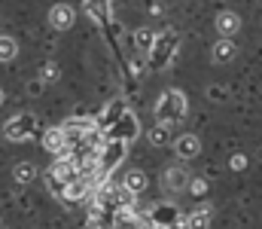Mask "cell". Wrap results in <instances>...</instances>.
I'll list each match as a JSON object with an SVG mask.
<instances>
[{"label": "cell", "mask_w": 262, "mask_h": 229, "mask_svg": "<svg viewBox=\"0 0 262 229\" xmlns=\"http://www.w3.org/2000/svg\"><path fill=\"white\" fill-rule=\"evenodd\" d=\"M186 229H210V208H195L186 217Z\"/></svg>", "instance_id": "18"}, {"label": "cell", "mask_w": 262, "mask_h": 229, "mask_svg": "<svg viewBox=\"0 0 262 229\" xmlns=\"http://www.w3.org/2000/svg\"><path fill=\"white\" fill-rule=\"evenodd\" d=\"M113 229H146V220L137 214V208H116L113 211Z\"/></svg>", "instance_id": "8"}, {"label": "cell", "mask_w": 262, "mask_h": 229, "mask_svg": "<svg viewBox=\"0 0 262 229\" xmlns=\"http://www.w3.org/2000/svg\"><path fill=\"white\" fill-rule=\"evenodd\" d=\"M40 76H43V82H55L58 76H61V71H58V65H43V71H40Z\"/></svg>", "instance_id": "22"}, {"label": "cell", "mask_w": 262, "mask_h": 229, "mask_svg": "<svg viewBox=\"0 0 262 229\" xmlns=\"http://www.w3.org/2000/svg\"><path fill=\"white\" fill-rule=\"evenodd\" d=\"M186 110H189V101H186V95L180 92V89H165L162 92V98L156 101V122H162V126H174V122H180L183 116H186Z\"/></svg>", "instance_id": "1"}, {"label": "cell", "mask_w": 262, "mask_h": 229, "mask_svg": "<svg viewBox=\"0 0 262 229\" xmlns=\"http://www.w3.org/2000/svg\"><path fill=\"white\" fill-rule=\"evenodd\" d=\"M177 49H180V34H177L174 28L159 31V34H156V46H152V52H149V65H152L156 71L168 68V65L174 61Z\"/></svg>", "instance_id": "2"}, {"label": "cell", "mask_w": 262, "mask_h": 229, "mask_svg": "<svg viewBox=\"0 0 262 229\" xmlns=\"http://www.w3.org/2000/svg\"><path fill=\"white\" fill-rule=\"evenodd\" d=\"M189 183H192V177L183 165H171L165 171V190L168 193H183V190H189Z\"/></svg>", "instance_id": "7"}, {"label": "cell", "mask_w": 262, "mask_h": 229, "mask_svg": "<svg viewBox=\"0 0 262 229\" xmlns=\"http://www.w3.org/2000/svg\"><path fill=\"white\" fill-rule=\"evenodd\" d=\"M125 141H107V147L98 153V168H101V174L104 177H110L119 165H122V159H125Z\"/></svg>", "instance_id": "4"}, {"label": "cell", "mask_w": 262, "mask_h": 229, "mask_svg": "<svg viewBox=\"0 0 262 229\" xmlns=\"http://www.w3.org/2000/svg\"><path fill=\"white\" fill-rule=\"evenodd\" d=\"M168 129H171V126L156 122V126L149 129V135H146V138H149V144H152V147H168V144H171V132H168Z\"/></svg>", "instance_id": "17"}, {"label": "cell", "mask_w": 262, "mask_h": 229, "mask_svg": "<svg viewBox=\"0 0 262 229\" xmlns=\"http://www.w3.org/2000/svg\"><path fill=\"white\" fill-rule=\"evenodd\" d=\"M137 132H140V126H137V116L134 113H125L113 129H107V141H134L137 138Z\"/></svg>", "instance_id": "6"}, {"label": "cell", "mask_w": 262, "mask_h": 229, "mask_svg": "<svg viewBox=\"0 0 262 229\" xmlns=\"http://www.w3.org/2000/svg\"><path fill=\"white\" fill-rule=\"evenodd\" d=\"M34 132H37L34 113H18L9 122H3V138L6 141H28V138H34Z\"/></svg>", "instance_id": "3"}, {"label": "cell", "mask_w": 262, "mask_h": 229, "mask_svg": "<svg viewBox=\"0 0 262 229\" xmlns=\"http://www.w3.org/2000/svg\"><path fill=\"white\" fill-rule=\"evenodd\" d=\"M238 31H241V15H238V12L226 9V12L216 15V34H220L223 40H232Z\"/></svg>", "instance_id": "10"}, {"label": "cell", "mask_w": 262, "mask_h": 229, "mask_svg": "<svg viewBox=\"0 0 262 229\" xmlns=\"http://www.w3.org/2000/svg\"><path fill=\"white\" fill-rule=\"evenodd\" d=\"M235 55H238V46H235L232 40H223V37H220V43L213 46V61H216V65H229Z\"/></svg>", "instance_id": "14"}, {"label": "cell", "mask_w": 262, "mask_h": 229, "mask_svg": "<svg viewBox=\"0 0 262 229\" xmlns=\"http://www.w3.org/2000/svg\"><path fill=\"white\" fill-rule=\"evenodd\" d=\"M73 18H76V12H73V6H67V3H55V6L49 9V25H52L55 31H70V28H73Z\"/></svg>", "instance_id": "9"}, {"label": "cell", "mask_w": 262, "mask_h": 229, "mask_svg": "<svg viewBox=\"0 0 262 229\" xmlns=\"http://www.w3.org/2000/svg\"><path fill=\"white\" fill-rule=\"evenodd\" d=\"M82 3H85V12H89L98 25H110V18H113L110 0H82Z\"/></svg>", "instance_id": "11"}, {"label": "cell", "mask_w": 262, "mask_h": 229, "mask_svg": "<svg viewBox=\"0 0 262 229\" xmlns=\"http://www.w3.org/2000/svg\"><path fill=\"white\" fill-rule=\"evenodd\" d=\"M198 150H201V141H198V135H180V138L174 141V153H177L180 159H195Z\"/></svg>", "instance_id": "12"}, {"label": "cell", "mask_w": 262, "mask_h": 229, "mask_svg": "<svg viewBox=\"0 0 262 229\" xmlns=\"http://www.w3.org/2000/svg\"><path fill=\"white\" fill-rule=\"evenodd\" d=\"M134 46H137L140 52H146V55H149V52H152V46H156V34H152L149 28H140V31L134 34Z\"/></svg>", "instance_id": "20"}, {"label": "cell", "mask_w": 262, "mask_h": 229, "mask_svg": "<svg viewBox=\"0 0 262 229\" xmlns=\"http://www.w3.org/2000/svg\"><path fill=\"white\" fill-rule=\"evenodd\" d=\"M122 186H125V190H131L134 196H140V193L146 190V174H143L140 168H134V171H128V174H125Z\"/></svg>", "instance_id": "16"}, {"label": "cell", "mask_w": 262, "mask_h": 229, "mask_svg": "<svg viewBox=\"0 0 262 229\" xmlns=\"http://www.w3.org/2000/svg\"><path fill=\"white\" fill-rule=\"evenodd\" d=\"M125 113H128V110H125V101H113L110 107H104V113H101L98 126H101V129L107 132V129H113V126H116V122H119V119H122Z\"/></svg>", "instance_id": "13"}, {"label": "cell", "mask_w": 262, "mask_h": 229, "mask_svg": "<svg viewBox=\"0 0 262 229\" xmlns=\"http://www.w3.org/2000/svg\"><path fill=\"white\" fill-rule=\"evenodd\" d=\"M18 55V43L6 34H0V61H12Z\"/></svg>", "instance_id": "21"}, {"label": "cell", "mask_w": 262, "mask_h": 229, "mask_svg": "<svg viewBox=\"0 0 262 229\" xmlns=\"http://www.w3.org/2000/svg\"><path fill=\"white\" fill-rule=\"evenodd\" d=\"M0 104H3V89H0Z\"/></svg>", "instance_id": "25"}, {"label": "cell", "mask_w": 262, "mask_h": 229, "mask_svg": "<svg viewBox=\"0 0 262 229\" xmlns=\"http://www.w3.org/2000/svg\"><path fill=\"white\" fill-rule=\"evenodd\" d=\"M89 196H92V183H85V180H73V183H67L64 186V199L67 202H79V199L89 202Z\"/></svg>", "instance_id": "15"}, {"label": "cell", "mask_w": 262, "mask_h": 229, "mask_svg": "<svg viewBox=\"0 0 262 229\" xmlns=\"http://www.w3.org/2000/svg\"><path fill=\"white\" fill-rule=\"evenodd\" d=\"M61 129H64V135H67L70 144H82L85 135H92V132L101 129V126H98L92 116H70L67 122H61Z\"/></svg>", "instance_id": "5"}, {"label": "cell", "mask_w": 262, "mask_h": 229, "mask_svg": "<svg viewBox=\"0 0 262 229\" xmlns=\"http://www.w3.org/2000/svg\"><path fill=\"white\" fill-rule=\"evenodd\" d=\"M12 177H15V183H31L37 177V165L34 162H18L12 168Z\"/></svg>", "instance_id": "19"}, {"label": "cell", "mask_w": 262, "mask_h": 229, "mask_svg": "<svg viewBox=\"0 0 262 229\" xmlns=\"http://www.w3.org/2000/svg\"><path fill=\"white\" fill-rule=\"evenodd\" d=\"M189 190H192L195 196H204V193H207V180H192V183H189Z\"/></svg>", "instance_id": "23"}, {"label": "cell", "mask_w": 262, "mask_h": 229, "mask_svg": "<svg viewBox=\"0 0 262 229\" xmlns=\"http://www.w3.org/2000/svg\"><path fill=\"white\" fill-rule=\"evenodd\" d=\"M149 229H174V226H165V223H152Z\"/></svg>", "instance_id": "24"}]
</instances>
